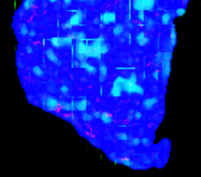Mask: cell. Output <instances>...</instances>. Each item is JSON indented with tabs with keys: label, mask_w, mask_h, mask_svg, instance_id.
<instances>
[{
	"label": "cell",
	"mask_w": 201,
	"mask_h": 177,
	"mask_svg": "<svg viewBox=\"0 0 201 177\" xmlns=\"http://www.w3.org/2000/svg\"><path fill=\"white\" fill-rule=\"evenodd\" d=\"M92 118H94V115H89V114H86V112H84V114H82V120L86 121V122H88V121H91Z\"/></svg>",
	"instance_id": "cell-31"
},
{
	"label": "cell",
	"mask_w": 201,
	"mask_h": 177,
	"mask_svg": "<svg viewBox=\"0 0 201 177\" xmlns=\"http://www.w3.org/2000/svg\"><path fill=\"white\" fill-rule=\"evenodd\" d=\"M75 39L72 36H65V38H50V43L53 48H63V46H72V42Z\"/></svg>",
	"instance_id": "cell-6"
},
{
	"label": "cell",
	"mask_w": 201,
	"mask_h": 177,
	"mask_svg": "<svg viewBox=\"0 0 201 177\" xmlns=\"http://www.w3.org/2000/svg\"><path fill=\"white\" fill-rule=\"evenodd\" d=\"M84 22V13L80 10H73L72 16L69 17V20L63 24V29H70V28H78Z\"/></svg>",
	"instance_id": "cell-3"
},
{
	"label": "cell",
	"mask_w": 201,
	"mask_h": 177,
	"mask_svg": "<svg viewBox=\"0 0 201 177\" xmlns=\"http://www.w3.org/2000/svg\"><path fill=\"white\" fill-rule=\"evenodd\" d=\"M75 58L79 61H85L86 58H95V59H101L102 55H99L91 43H86V40H75V48H73Z\"/></svg>",
	"instance_id": "cell-1"
},
{
	"label": "cell",
	"mask_w": 201,
	"mask_h": 177,
	"mask_svg": "<svg viewBox=\"0 0 201 177\" xmlns=\"http://www.w3.org/2000/svg\"><path fill=\"white\" fill-rule=\"evenodd\" d=\"M50 3H58V0H49Z\"/></svg>",
	"instance_id": "cell-41"
},
{
	"label": "cell",
	"mask_w": 201,
	"mask_h": 177,
	"mask_svg": "<svg viewBox=\"0 0 201 177\" xmlns=\"http://www.w3.org/2000/svg\"><path fill=\"white\" fill-rule=\"evenodd\" d=\"M138 19H140L141 22H147V19H145V12H138Z\"/></svg>",
	"instance_id": "cell-33"
},
{
	"label": "cell",
	"mask_w": 201,
	"mask_h": 177,
	"mask_svg": "<svg viewBox=\"0 0 201 177\" xmlns=\"http://www.w3.org/2000/svg\"><path fill=\"white\" fill-rule=\"evenodd\" d=\"M142 3H144V7H145V12L147 10H154L155 7V0H142Z\"/></svg>",
	"instance_id": "cell-20"
},
{
	"label": "cell",
	"mask_w": 201,
	"mask_h": 177,
	"mask_svg": "<svg viewBox=\"0 0 201 177\" xmlns=\"http://www.w3.org/2000/svg\"><path fill=\"white\" fill-rule=\"evenodd\" d=\"M32 72L36 75V77H42L43 75V71H42V68L38 66V65H35V66L32 68Z\"/></svg>",
	"instance_id": "cell-27"
},
{
	"label": "cell",
	"mask_w": 201,
	"mask_h": 177,
	"mask_svg": "<svg viewBox=\"0 0 201 177\" xmlns=\"http://www.w3.org/2000/svg\"><path fill=\"white\" fill-rule=\"evenodd\" d=\"M106 75H108V68L106 65H99V81L103 82L105 79H106Z\"/></svg>",
	"instance_id": "cell-18"
},
{
	"label": "cell",
	"mask_w": 201,
	"mask_h": 177,
	"mask_svg": "<svg viewBox=\"0 0 201 177\" xmlns=\"http://www.w3.org/2000/svg\"><path fill=\"white\" fill-rule=\"evenodd\" d=\"M157 104H158V98L151 96V98H147V100L142 101V108L144 110H152Z\"/></svg>",
	"instance_id": "cell-9"
},
{
	"label": "cell",
	"mask_w": 201,
	"mask_h": 177,
	"mask_svg": "<svg viewBox=\"0 0 201 177\" xmlns=\"http://www.w3.org/2000/svg\"><path fill=\"white\" fill-rule=\"evenodd\" d=\"M26 51H28V53H32V46H28V48H26Z\"/></svg>",
	"instance_id": "cell-40"
},
{
	"label": "cell",
	"mask_w": 201,
	"mask_h": 177,
	"mask_svg": "<svg viewBox=\"0 0 201 177\" xmlns=\"http://www.w3.org/2000/svg\"><path fill=\"white\" fill-rule=\"evenodd\" d=\"M79 2H92V0H79Z\"/></svg>",
	"instance_id": "cell-42"
},
{
	"label": "cell",
	"mask_w": 201,
	"mask_h": 177,
	"mask_svg": "<svg viewBox=\"0 0 201 177\" xmlns=\"http://www.w3.org/2000/svg\"><path fill=\"white\" fill-rule=\"evenodd\" d=\"M152 78H154L155 81H158L159 79V71H155L154 73H152Z\"/></svg>",
	"instance_id": "cell-37"
},
{
	"label": "cell",
	"mask_w": 201,
	"mask_h": 177,
	"mask_svg": "<svg viewBox=\"0 0 201 177\" xmlns=\"http://www.w3.org/2000/svg\"><path fill=\"white\" fill-rule=\"evenodd\" d=\"M135 40H136V43H138L140 46H145V45L148 43V36H147L145 32H138L136 36H135Z\"/></svg>",
	"instance_id": "cell-11"
},
{
	"label": "cell",
	"mask_w": 201,
	"mask_h": 177,
	"mask_svg": "<svg viewBox=\"0 0 201 177\" xmlns=\"http://www.w3.org/2000/svg\"><path fill=\"white\" fill-rule=\"evenodd\" d=\"M145 23H147V28L148 29H152L154 28V24H155V22H154V19H147Z\"/></svg>",
	"instance_id": "cell-32"
},
{
	"label": "cell",
	"mask_w": 201,
	"mask_h": 177,
	"mask_svg": "<svg viewBox=\"0 0 201 177\" xmlns=\"http://www.w3.org/2000/svg\"><path fill=\"white\" fill-rule=\"evenodd\" d=\"M161 23L162 24H171L173 23V13H169V12H165V13H162V16H161Z\"/></svg>",
	"instance_id": "cell-17"
},
{
	"label": "cell",
	"mask_w": 201,
	"mask_h": 177,
	"mask_svg": "<svg viewBox=\"0 0 201 177\" xmlns=\"http://www.w3.org/2000/svg\"><path fill=\"white\" fill-rule=\"evenodd\" d=\"M42 104L46 110H50V111L59 110V107H62L61 102L56 98H53V96H45V98H42Z\"/></svg>",
	"instance_id": "cell-7"
},
{
	"label": "cell",
	"mask_w": 201,
	"mask_h": 177,
	"mask_svg": "<svg viewBox=\"0 0 201 177\" xmlns=\"http://www.w3.org/2000/svg\"><path fill=\"white\" fill-rule=\"evenodd\" d=\"M124 91H126V94H138V95H144L145 94L144 88L138 84V75L135 72H132L131 75L126 78L125 85H124Z\"/></svg>",
	"instance_id": "cell-2"
},
{
	"label": "cell",
	"mask_w": 201,
	"mask_h": 177,
	"mask_svg": "<svg viewBox=\"0 0 201 177\" xmlns=\"http://www.w3.org/2000/svg\"><path fill=\"white\" fill-rule=\"evenodd\" d=\"M171 56H173V52H171V51H167V52L162 53L161 73H162V77L165 78V79L169 77V72H171Z\"/></svg>",
	"instance_id": "cell-4"
},
{
	"label": "cell",
	"mask_w": 201,
	"mask_h": 177,
	"mask_svg": "<svg viewBox=\"0 0 201 177\" xmlns=\"http://www.w3.org/2000/svg\"><path fill=\"white\" fill-rule=\"evenodd\" d=\"M99 20H101L102 26L103 24H112L117 22V14L114 13V12H103L99 16Z\"/></svg>",
	"instance_id": "cell-8"
},
{
	"label": "cell",
	"mask_w": 201,
	"mask_h": 177,
	"mask_svg": "<svg viewBox=\"0 0 201 177\" xmlns=\"http://www.w3.org/2000/svg\"><path fill=\"white\" fill-rule=\"evenodd\" d=\"M46 56H47V59H49L50 62H53L55 65H61V59L58 58V55L53 52V51H50V49L46 51Z\"/></svg>",
	"instance_id": "cell-14"
},
{
	"label": "cell",
	"mask_w": 201,
	"mask_h": 177,
	"mask_svg": "<svg viewBox=\"0 0 201 177\" xmlns=\"http://www.w3.org/2000/svg\"><path fill=\"white\" fill-rule=\"evenodd\" d=\"M29 36H30V38H35V36H36V32H35V30H29Z\"/></svg>",
	"instance_id": "cell-39"
},
{
	"label": "cell",
	"mask_w": 201,
	"mask_h": 177,
	"mask_svg": "<svg viewBox=\"0 0 201 177\" xmlns=\"http://www.w3.org/2000/svg\"><path fill=\"white\" fill-rule=\"evenodd\" d=\"M132 9L135 10L136 13L138 12H145V7H144V3H142V0H132Z\"/></svg>",
	"instance_id": "cell-16"
},
{
	"label": "cell",
	"mask_w": 201,
	"mask_h": 177,
	"mask_svg": "<svg viewBox=\"0 0 201 177\" xmlns=\"http://www.w3.org/2000/svg\"><path fill=\"white\" fill-rule=\"evenodd\" d=\"M124 30H125L124 24H115V28L112 29V33L115 35V36H121V35L124 33Z\"/></svg>",
	"instance_id": "cell-21"
},
{
	"label": "cell",
	"mask_w": 201,
	"mask_h": 177,
	"mask_svg": "<svg viewBox=\"0 0 201 177\" xmlns=\"http://www.w3.org/2000/svg\"><path fill=\"white\" fill-rule=\"evenodd\" d=\"M141 144H144V145H150L151 141L148 138H142V140H141Z\"/></svg>",
	"instance_id": "cell-36"
},
{
	"label": "cell",
	"mask_w": 201,
	"mask_h": 177,
	"mask_svg": "<svg viewBox=\"0 0 201 177\" xmlns=\"http://www.w3.org/2000/svg\"><path fill=\"white\" fill-rule=\"evenodd\" d=\"M86 108H88V100H86V98H80V100L76 102V111L85 112Z\"/></svg>",
	"instance_id": "cell-15"
},
{
	"label": "cell",
	"mask_w": 201,
	"mask_h": 177,
	"mask_svg": "<svg viewBox=\"0 0 201 177\" xmlns=\"http://www.w3.org/2000/svg\"><path fill=\"white\" fill-rule=\"evenodd\" d=\"M132 117H134V118H135V120H140L141 117H142V114H141L140 111H135V112H134V114H132Z\"/></svg>",
	"instance_id": "cell-35"
},
{
	"label": "cell",
	"mask_w": 201,
	"mask_h": 177,
	"mask_svg": "<svg viewBox=\"0 0 201 177\" xmlns=\"http://www.w3.org/2000/svg\"><path fill=\"white\" fill-rule=\"evenodd\" d=\"M99 120L102 121L103 124H106L109 125L111 122H112V117L108 114V112H99Z\"/></svg>",
	"instance_id": "cell-19"
},
{
	"label": "cell",
	"mask_w": 201,
	"mask_h": 177,
	"mask_svg": "<svg viewBox=\"0 0 201 177\" xmlns=\"http://www.w3.org/2000/svg\"><path fill=\"white\" fill-rule=\"evenodd\" d=\"M184 14H185V7H178V9L175 10V16H177V17H181Z\"/></svg>",
	"instance_id": "cell-29"
},
{
	"label": "cell",
	"mask_w": 201,
	"mask_h": 177,
	"mask_svg": "<svg viewBox=\"0 0 201 177\" xmlns=\"http://www.w3.org/2000/svg\"><path fill=\"white\" fill-rule=\"evenodd\" d=\"M70 36L75 39V40H86V35H85L84 32H73Z\"/></svg>",
	"instance_id": "cell-23"
},
{
	"label": "cell",
	"mask_w": 201,
	"mask_h": 177,
	"mask_svg": "<svg viewBox=\"0 0 201 177\" xmlns=\"http://www.w3.org/2000/svg\"><path fill=\"white\" fill-rule=\"evenodd\" d=\"M59 91H61V94H63V95H68V94H69V86L62 85L61 88H59Z\"/></svg>",
	"instance_id": "cell-30"
},
{
	"label": "cell",
	"mask_w": 201,
	"mask_h": 177,
	"mask_svg": "<svg viewBox=\"0 0 201 177\" xmlns=\"http://www.w3.org/2000/svg\"><path fill=\"white\" fill-rule=\"evenodd\" d=\"M177 43V30H175V24L171 23V30H169V46L174 48Z\"/></svg>",
	"instance_id": "cell-12"
},
{
	"label": "cell",
	"mask_w": 201,
	"mask_h": 177,
	"mask_svg": "<svg viewBox=\"0 0 201 177\" xmlns=\"http://www.w3.org/2000/svg\"><path fill=\"white\" fill-rule=\"evenodd\" d=\"M62 107L65 111H75L76 110V102H62Z\"/></svg>",
	"instance_id": "cell-22"
},
{
	"label": "cell",
	"mask_w": 201,
	"mask_h": 177,
	"mask_svg": "<svg viewBox=\"0 0 201 177\" xmlns=\"http://www.w3.org/2000/svg\"><path fill=\"white\" fill-rule=\"evenodd\" d=\"M122 92H124V88H122V85H119L118 82L114 81L112 88H111V96H114V98H119Z\"/></svg>",
	"instance_id": "cell-10"
},
{
	"label": "cell",
	"mask_w": 201,
	"mask_h": 177,
	"mask_svg": "<svg viewBox=\"0 0 201 177\" xmlns=\"http://www.w3.org/2000/svg\"><path fill=\"white\" fill-rule=\"evenodd\" d=\"M33 6V0H23L22 3V10H29Z\"/></svg>",
	"instance_id": "cell-25"
},
{
	"label": "cell",
	"mask_w": 201,
	"mask_h": 177,
	"mask_svg": "<svg viewBox=\"0 0 201 177\" xmlns=\"http://www.w3.org/2000/svg\"><path fill=\"white\" fill-rule=\"evenodd\" d=\"M62 2H63V6H65V7H69V5L72 3V0H62Z\"/></svg>",
	"instance_id": "cell-38"
},
{
	"label": "cell",
	"mask_w": 201,
	"mask_h": 177,
	"mask_svg": "<svg viewBox=\"0 0 201 177\" xmlns=\"http://www.w3.org/2000/svg\"><path fill=\"white\" fill-rule=\"evenodd\" d=\"M140 144H141V140H140V138H134V140H131V145H134V147L140 145Z\"/></svg>",
	"instance_id": "cell-34"
},
{
	"label": "cell",
	"mask_w": 201,
	"mask_h": 177,
	"mask_svg": "<svg viewBox=\"0 0 201 177\" xmlns=\"http://www.w3.org/2000/svg\"><path fill=\"white\" fill-rule=\"evenodd\" d=\"M19 33H20V35H23V36H26V35H29L28 26H24V24H20V26H19Z\"/></svg>",
	"instance_id": "cell-28"
},
{
	"label": "cell",
	"mask_w": 201,
	"mask_h": 177,
	"mask_svg": "<svg viewBox=\"0 0 201 177\" xmlns=\"http://www.w3.org/2000/svg\"><path fill=\"white\" fill-rule=\"evenodd\" d=\"M91 45H92V48H94L99 55H105V53L108 52V45H106V42H105V38H103V36H99V38L94 39Z\"/></svg>",
	"instance_id": "cell-5"
},
{
	"label": "cell",
	"mask_w": 201,
	"mask_h": 177,
	"mask_svg": "<svg viewBox=\"0 0 201 177\" xmlns=\"http://www.w3.org/2000/svg\"><path fill=\"white\" fill-rule=\"evenodd\" d=\"M119 163L125 164V166H128V167H131V168H135V164L132 163L129 158H119Z\"/></svg>",
	"instance_id": "cell-24"
},
{
	"label": "cell",
	"mask_w": 201,
	"mask_h": 177,
	"mask_svg": "<svg viewBox=\"0 0 201 177\" xmlns=\"http://www.w3.org/2000/svg\"><path fill=\"white\" fill-rule=\"evenodd\" d=\"M79 66L84 68L85 71L88 72V73H91V75H94V73H96V68L94 66V65H91V63H88L86 61H80L79 62Z\"/></svg>",
	"instance_id": "cell-13"
},
{
	"label": "cell",
	"mask_w": 201,
	"mask_h": 177,
	"mask_svg": "<svg viewBox=\"0 0 201 177\" xmlns=\"http://www.w3.org/2000/svg\"><path fill=\"white\" fill-rule=\"evenodd\" d=\"M117 138L119 140V141H129V135L128 134H125V133H118L117 134Z\"/></svg>",
	"instance_id": "cell-26"
}]
</instances>
